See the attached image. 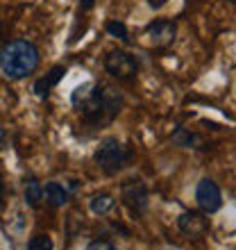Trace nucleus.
I'll return each mask as SVG.
<instances>
[{
    "label": "nucleus",
    "instance_id": "f257e3e1",
    "mask_svg": "<svg viewBox=\"0 0 236 250\" xmlns=\"http://www.w3.org/2000/svg\"><path fill=\"white\" fill-rule=\"evenodd\" d=\"M73 105L82 114V121L91 125H102L109 123V121L120 112V105H123V96L120 91L112 89V86H98L93 82H86V84L78 86L71 96Z\"/></svg>",
    "mask_w": 236,
    "mask_h": 250
},
{
    "label": "nucleus",
    "instance_id": "f03ea898",
    "mask_svg": "<svg viewBox=\"0 0 236 250\" xmlns=\"http://www.w3.org/2000/svg\"><path fill=\"white\" fill-rule=\"evenodd\" d=\"M39 66V50L34 43L23 39L9 41L2 50H0V68L7 78L20 80L27 78L30 73L37 71Z\"/></svg>",
    "mask_w": 236,
    "mask_h": 250
},
{
    "label": "nucleus",
    "instance_id": "7ed1b4c3",
    "mask_svg": "<svg viewBox=\"0 0 236 250\" xmlns=\"http://www.w3.org/2000/svg\"><path fill=\"white\" fill-rule=\"evenodd\" d=\"M93 157H96V164H98L102 171L112 175V173H118L123 166L130 164L132 150L125 144H120L118 139H105V141L98 146V150H96Z\"/></svg>",
    "mask_w": 236,
    "mask_h": 250
},
{
    "label": "nucleus",
    "instance_id": "20e7f679",
    "mask_svg": "<svg viewBox=\"0 0 236 250\" xmlns=\"http://www.w3.org/2000/svg\"><path fill=\"white\" fill-rule=\"evenodd\" d=\"M105 68L109 75L118 80H130L137 75L138 66H137V60L127 55L125 50H112V53L105 57Z\"/></svg>",
    "mask_w": 236,
    "mask_h": 250
},
{
    "label": "nucleus",
    "instance_id": "39448f33",
    "mask_svg": "<svg viewBox=\"0 0 236 250\" xmlns=\"http://www.w3.org/2000/svg\"><path fill=\"white\" fill-rule=\"evenodd\" d=\"M196 200L200 205V209L207 211V214H214L223 207V196H220V189L214 180L204 178L200 180V185L196 189Z\"/></svg>",
    "mask_w": 236,
    "mask_h": 250
},
{
    "label": "nucleus",
    "instance_id": "423d86ee",
    "mask_svg": "<svg viewBox=\"0 0 236 250\" xmlns=\"http://www.w3.org/2000/svg\"><path fill=\"white\" fill-rule=\"evenodd\" d=\"M120 196H123V203L134 214H143L148 209V189L141 180H127L120 189Z\"/></svg>",
    "mask_w": 236,
    "mask_h": 250
},
{
    "label": "nucleus",
    "instance_id": "0eeeda50",
    "mask_svg": "<svg viewBox=\"0 0 236 250\" xmlns=\"http://www.w3.org/2000/svg\"><path fill=\"white\" fill-rule=\"evenodd\" d=\"M145 34H148V39H150L155 46L166 48L175 41L177 25L173 21H155V23H150V25L145 27Z\"/></svg>",
    "mask_w": 236,
    "mask_h": 250
},
{
    "label": "nucleus",
    "instance_id": "6e6552de",
    "mask_svg": "<svg viewBox=\"0 0 236 250\" xmlns=\"http://www.w3.org/2000/svg\"><path fill=\"white\" fill-rule=\"evenodd\" d=\"M177 223H179V230H182L184 234H191V237L204 234L207 228H209L207 218H202V214H197V211H184Z\"/></svg>",
    "mask_w": 236,
    "mask_h": 250
},
{
    "label": "nucleus",
    "instance_id": "1a4fd4ad",
    "mask_svg": "<svg viewBox=\"0 0 236 250\" xmlns=\"http://www.w3.org/2000/svg\"><path fill=\"white\" fill-rule=\"evenodd\" d=\"M64 73H66L64 66H55L50 73H46L43 78H39L37 82H34V93H37L39 98H46L48 93L53 91V86L57 84L61 78H64Z\"/></svg>",
    "mask_w": 236,
    "mask_h": 250
},
{
    "label": "nucleus",
    "instance_id": "9d476101",
    "mask_svg": "<svg viewBox=\"0 0 236 250\" xmlns=\"http://www.w3.org/2000/svg\"><path fill=\"white\" fill-rule=\"evenodd\" d=\"M43 193H46V200L53 205V207H61V205H66L68 198H71V191L66 189L64 185H59V182H50Z\"/></svg>",
    "mask_w": 236,
    "mask_h": 250
},
{
    "label": "nucleus",
    "instance_id": "9b49d317",
    "mask_svg": "<svg viewBox=\"0 0 236 250\" xmlns=\"http://www.w3.org/2000/svg\"><path fill=\"white\" fill-rule=\"evenodd\" d=\"M41 200H43V189H41L39 180L30 178L25 182V203L30 205V207H39Z\"/></svg>",
    "mask_w": 236,
    "mask_h": 250
},
{
    "label": "nucleus",
    "instance_id": "f8f14e48",
    "mask_svg": "<svg viewBox=\"0 0 236 250\" xmlns=\"http://www.w3.org/2000/svg\"><path fill=\"white\" fill-rule=\"evenodd\" d=\"M114 196H109V193H100V196H93L91 198V211L93 214H105V211H109L114 207Z\"/></svg>",
    "mask_w": 236,
    "mask_h": 250
},
{
    "label": "nucleus",
    "instance_id": "ddd939ff",
    "mask_svg": "<svg viewBox=\"0 0 236 250\" xmlns=\"http://www.w3.org/2000/svg\"><path fill=\"white\" fill-rule=\"evenodd\" d=\"M107 32L112 34V37H116V39L120 41H130V32H127V27H125V23H120V21H109L107 23Z\"/></svg>",
    "mask_w": 236,
    "mask_h": 250
},
{
    "label": "nucleus",
    "instance_id": "4468645a",
    "mask_svg": "<svg viewBox=\"0 0 236 250\" xmlns=\"http://www.w3.org/2000/svg\"><path fill=\"white\" fill-rule=\"evenodd\" d=\"M27 250H53V239L48 234H34L27 244Z\"/></svg>",
    "mask_w": 236,
    "mask_h": 250
},
{
    "label": "nucleus",
    "instance_id": "2eb2a0df",
    "mask_svg": "<svg viewBox=\"0 0 236 250\" xmlns=\"http://www.w3.org/2000/svg\"><path fill=\"white\" fill-rule=\"evenodd\" d=\"M86 250H116V248H114L109 241H102V239H98V241H91Z\"/></svg>",
    "mask_w": 236,
    "mask_h": 250
},
{
    "label": "nucleus",
    "instance_id": "dca6fc26",
    "mask_svg": "<svg viewBox=\"0 0 236 250\" xmlns=\"http://www.w3.org/2000/svg\"><path fill=\"white\" fill-rule=\"evenodd\" d=\"M166 2H168V0H148V5H150L152 9H161Z\"/></svg>",
    "mask_w": 236,
    "mask_h": 250
},
{
    "label": "nucleus",
    "instance_id": "f3484780",
    "mask_svg": "<svg viewBox=\"0 0 236 250\" xmlns=\"http://www.w3.org/2000/svg\"><path fill=\"white\" fill-rule=\"evenodd\" d=\"M93 2H96V0H79V7H82V9H91Z\"/></svg>",
    "mask_w": 236,
    "mask_h": 250
},
{
    "label": "nucleus",
    "instance_id": "a211bd4d",
    "mask_svg": "<svg viewBox=\"0 0 236 250\" xmlns=\"http://www.w3.org/2000/svg\"><path fill=\"white\" fill-rule=\"evenodd\" d=\"M2 141H5V130L0 127V144H2Z\"/></svg>",
    "mask_w": 236,
    "mask_h": 250
},
{
    "label": "nucleus",
    "instance_id": "6ab92c4d",
    "mask_svg": "<svg viewBox=\"0 0 236 250\" xmlns=\"http://www.w3.org/2000/svg\"><path fill=\"white\" fill-rule=\"evenodd\" d=\"M0 200H2V182H0Z\"/></svg>",
    "mask_w": 236,
    "mask_h": 250
},
{
    "label": "nucleus",
    "instance_id": "aec40b11",
    "mask_svg": "<svg viewBox=\"0 0 236 250\" xmlns=\"http://www.w3.org/2000/svg\"><path fill=\"white\" fill-rule=\"evenodd\" d=\"M0 32H2V27H0Z\"/></svg>",
    "mask_w": 236,
    "mask_h": 250
}]
</instances>
